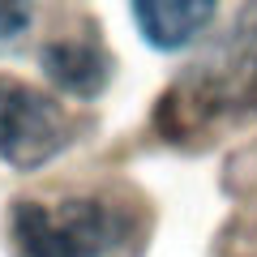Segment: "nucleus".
I'll list each match as a JSON object with an SVG mask.
<instances>
[{
  "instance_id": "obj_1",
  "label": "nucleus",
  "mask_w": 257,
  "mask_h": 257,
  "mask_svg": "<svg viewBox=\"0 0 257 257\" xmlns=\"http://www.w3.org/2000/svg\"><path fill=\"white\" fill-rule=\"evenodd\" d=\"M18 257H111L128 223L116 206L94 197L18 202L9 214Z\"/></svg>"
},
{
  "instance_id": "obj_2",
  "label": "nucleus",
  "mask_w": 257,
  "mask_h": 257,
  "mask_svg": "<svg viewBox=\"0 0 257 257\" xmlns=\"http://www.w3.org/2000/svg\"><path fill=\"white\" fill-rule=\"evenodd\" d=\"M257 99V0L244 5L231 30L176 82L172 103H184L193 116L244 111Z\"/></svg>"
},
{
  "instance_id": "obj_3",
  "label": "nucleus",
  "mask_w": 257,
  "mask_h": 257,
  "mask_svg": "<svg viewBox=\"0 0 257 257\" xmlns=\"http://www.w3.org/2000/svg\"><path fill=\"white\" fill-rule=\"evenodd\" d=\"M69 142H73L69 116L52 94L0 73V163L35 172L52 163Z\"/></svg>"
},
{
  "instance_id": "obj_4",
  "label": "nucleus",
  "mask_w": 257,
  "mask_h": 257,
  "mask_svg": "<svg viewBox=\"0 0 257 257\" xmlns=\"http://www.w3.org/2000/svg\"><path fill=\"white\" fill-rule=\"evenodd\" d=\"M138 35L155 52H180L210 30L219 0H128Z\"/></svg>"
},
{
  "instance_id": "obj_5",
  "label": "nucleus",
  "mask_w": 257,
  "mask_h": 257,
  "mask_svg": "<svg viewBox=\"0 0 257 257\" xmlns=\"http://www.w3.org/2000/svg\"><path fill=\"white\" fill-rule=\"evenodd\" d=\"M43 73L56 90L64 94H77V99H94L103 94L111 77V60L99 43L90 39H56V43L43 47Z\"/></svg>"
},
{
  "instance_id": "obj_6",
  "label": "nucleus",
  "mask_w": 257,
  "mask_h": 257,
  "mask_svg": "<svg viewBox=\"0 0 257 257\" xmlns=\"http://www.w3.org/2000/svg\"><path fill=\"white\" fill-rule=\"evenodd\" d=\"M30 26V5L26 0H0V43L22 39Z\"/></svg>"
}]
</instances>
